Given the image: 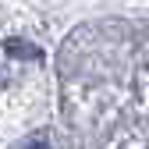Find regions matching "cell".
Segmentation results:
<instances>
[{"label":"cell","instance_id":"2","mask_svg":"<svg viewBox=\"0 0 149 149\" xmlns=\"http://www.w3.org/2000/svg\"><path fill=\"white\" fill-rule=\"evenodd\" d=\"M29 149H50V146H46V142H43V139H39V142H32V146H29Z\"/></svg>","mask_w":149,"mask_h":149},{"label":"cell","instance_id":"1","mask_svg":"<svg viewBox=\"0 0 149 149\" xmlns=\"http://www.w3.org/2000/svg\"><path fill=\"white\" fill-rule=\"evenodd\" d=\"M4 50H7V53H14V57H39V50L29 46V43H22V39H7V43H4Z\"/></svg>","mask_w":149,"mask_h":149}]
</instances>
